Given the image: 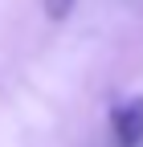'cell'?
I'll return each mask as SVG.
<instances>
[{
	"mask_svg": "<svg viewBox=\"0 0 143 147\" xmlns=\"http://www.w3.org/2000/svg\"><path fill=\"white\" fill-rule=\"evenodd\" d=\"M111 131H115L119 147L143 143V94H127L111 106Z\"/></svg>",
	"mask_w": 143,
	"mask_h": 147,
	"instance_id": "6da1fadb",
	"label": "cell"
},
{
	"mask_svg": "<svg viewBox=\"0 0 143 147\" xmlns=\"http://www.w3.org/2000/svg\"><path fill=\"white\" fill-rule=\"evenodd\" d=\"M69 8H74V0H45V16L49 21H65Z\"/></svg>",
	"mask_w": 143,
	"mask_h": 147,
	"instance_id": "7a4b0ae2",
	"label": "cell"
}]
</instances>
